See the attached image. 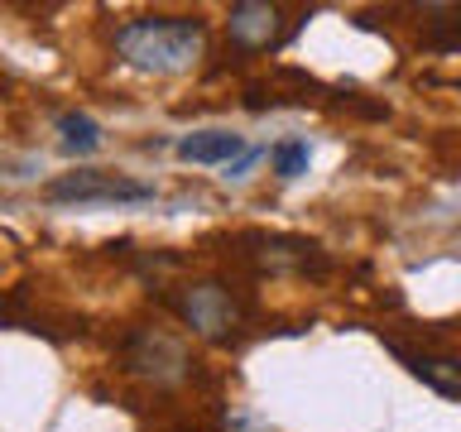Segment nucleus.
Wrapping results in <instances>:
<instances>
[{"instance_id":"2","label":"nucleus","mask_w":461,"mask_h":432,"mask_svg":"<svg viewBox=\"0 0 461 432\" xmlns=\"http://www.w3.org/2000/svg\"><path fill=\"white\" fill-rule=\"evenodd\" d=\"M168 302H173V312H178L193 331H202L207 341H230L236 327L245 322L240 298L230 293V288H221V284H187Z\"/></svg>"},{"instance_id":"3","label":"nucleus","mask_w":461,"mask_h":432,"mask_svg":"<svg viewBox=\"0 0 461 432\" xmlns=\"http://www.w3.org/2000/svg\"><path fill=\"white\" fill-rule=\"evenodd\" d=\"M49 202H149L154 187L149 183H135V178H121V173H106V168H77V173H63L43 187Z\"/></svg>"},{"instance_id":"14","label":"nucleus","mask_w":461,"mask_h":432,"mask_svg":"<svg viewBox=\"0 0 461 432\" xmlns=\"http://www.w3.org/2000/svg\"><path fill=\"white\" fill-rule=\"evenodd\" d=\"M255 158H259L255 149H245V154L236 158V164H226V178H245V168H250V164H255Z\"/></svg>"},{"instance_id":"7","label":"nucleus","mask_w":461,"mask_h":432,"mask_svg":"<svg viewBox=\"0 0 461 432\" xmlns=\"http://www.w3.org/2000/svg\"><path fill=\"white\" fill-rule=\"evenodd\" d=\"M322 96V82L308 77L298 68H274L269 82H255L245 86V106L250 111H265V106H303V101Z\"/></svg>"},{"instance_id":"11","label":"nucleus","mask_w":461,"mask_h":432,"mask_svg":"<svg viewBox=\"0 0 461 432\" xmlns=\"http://www.w3.org/2000/svg\"><path fill=\"white\" fill-rule=\"evenodd\" d=\"M442 20H428L423 24V49L432 53H461V10H438Z\"/></svg>"},{"instance_id":"9","label":"nucleus","mask_w":461,"mask_h":432,"mask_svg":"<svg viewBox=\"0 0 461 432\" xmlns=\"http://www.w3.org/2000/svg\"><path fill=\"white\" fill-rule=\"evenodd\" d=\"M245 154V140L230 135V130H193V135L178 140V158L187 164H236Z\"/></svg>"},{"instance_id":"4","label":"nucleus","mask_w":461,"mask_h":432,"mask_svg":"<svg viewBox=\"0 0 461 432\" xmlns=\"http://www.w3.org/2000/svg\"><path fill=\"white\" fill-rule=\"evenodd\" d=\"M226 34L240 53H265L284 39V10L265 0H236L226 14Z\"/></svg>"},{"instance_id":"13","label":"nucleus","mask_w":461,"mask_h":432,"mask_svg":"<svg viewBox=\"0 0 461 432\" xmlns=\"http://www.w3.org/2000/svg\"><path fill=\"white\" fill-rule=\"evenodd\" d=\"M337 111H351V115H370V121H384L389 106H380V101H337Z\"/></svg>"},{"instance_id":"6","label":"nucleus","mask_w":461,"mask_h":432,"mask_svg":"<svg viewBox=\"0 0 461 432\" xmlns=\"http://www.w3.org/2000/svg\"><path fill=\"white\" fill-rule=\"evenodd\" d=\"M125 360H130L140 374H149V380H183L187 365H193L183 346L168 341V337H158V331H140V337H130Z\"/></svg>"},{"instance_id":"5","label":"nucleus","mask_w":461,"mask_h":432,"mask_svg":"<svg viewBox=\"0 0 461 432\" xmlns=\"http://www.w3.org/2000/svg\"><path fill=\"white\" fill-rule=\"evenodd\" d=\"M245 245H255L250 259L259 269H298V274H327V259L317 250L312 240L303 236H265V230H255V236H245Z\"/></svg>"},{"instance_id":"1","label":"nucleus","mask_w":461,"mask_h":432,"mask_svg":"<svg viewBox=\"0 0 461 432\" xmlns=\"http://www.w3.org/2000/svg\"><path fill=\"white\" fill-rule=\"evenodd\" d=\"M202 43H207V29L193 14H140L115 29V53L130 68L158 72V77L187 72L202 58Z\"/></svg>"},{"instance_id":"10","label":"nucleus","mask_w":461,"mask_h":432,"mask_svg":"<svg viewBox=\"0 0 461 432\" xmlns=\"http://www.w3.org/2000/svg\"><path fill=\"white\" fill-rule=\"evenodd\" d=\"M58 130H63V149H68V154H92L96 144H101V125H96L86 111L58 115Z\"/></svg>"},{"instance_id":"8","label":"nucleus","mask_w":461,"mask_h":432,"mask_svg":"<svg viewBox=\"0 0 461 432\" xmlns=\"http://www.w3.org/2000/svg\"><path fill=\"white\" fill-rule=\"evenodd\" d=\"M403 365H409L413 380H423L432 394L442 399H461V356L452 351H403V346H389Z\"/></svg>"},{"instance_id":"12","label":"nucleus","mask_w":461,"mask_h":432,"mask_svg":"<svg viewBox=\"0 0 461 432\" xmlns=\"http://www.w3.org/2000/svg\"><path fill=\"white\" fill-rule=\"evenodd\" d=\"M274 173H279V178H298V173H308V140L274 144Z\"/></svg>"}]
</instances>
